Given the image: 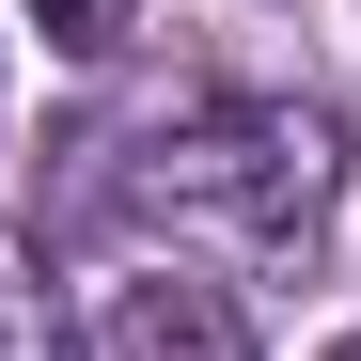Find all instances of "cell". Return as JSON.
I'll return each mask as SVG.
<instances>
[{
  "label": "cell",
  "mask_w": 361,
  "mask_h": 361,
  "mask_svg": "<svg viewBox=\"0 0 361 361\" xmlns=\"http://www.w3.org/2000/svg\"><path fill=\"white\" fill-rule=\"evenodd\" d=\"M345 189V126L314 94H189L173 126L142 142V204L173 220H235L252 252H298Z\"/></svg>",
  "instance_id": "obj_1"
},
{
  "label": "cell",
  "mask_w": 361,
  "mask_h": 361,
  "mask_svg": "<svg viewBox=\"0 0 361 361\" xmlns=\"http://www.w3.org/2000/svg\"><path fill=\"white\" fill-rule=\"evenodd\" d=\"M94 361H252V314H235V283H204V267H142V283H110Z\"/></svg>",
  "instance_id": "obj_2"
},
{
  "label": "cell",
  "mask_w": 361,
  "mask_h": 361,
  "mask_svg": "<svg viewBox=\"0 0 361 361\" xmlns=\"http://www.w3.org/2000/svg\"><path fill=\"white\" fill-rule=\"evenodd\" d=\"M0 361H79V330H63V283H47V252L16 220H0Z\"/></svg>",
  "instance_id": "obj_3"
},
{
  "label": "cell",
  "mask_w": 361,
  "mask_h": 361,
  "mask_svg": "<svg viewBox=\"0 0 361 361\" xmlns=\"http://www.w3.org/2000/svg\"><path fill=\"white\" fill-rule=\"evenodd\" d=\"M32 16H47V47H79V63H110V47H126V16H142V0H32Z\"/></svg>",
  "instance_id": "obj_4"
},
{
  "label": "cell",
  "mask_w": 361,
  "mask_h": 361,
  "mask_svg": "<svg viewBox=\"0 0 361 361\" xmlns=\"http://www.w3.org/2000/svg\"><path fill=\"white\" fill-rule=\"evenodd\" d=\"M330 361H361V330H345V345H330Z\"/></svg>",
  "instance_id": "obj_5"
}]
</instances>
